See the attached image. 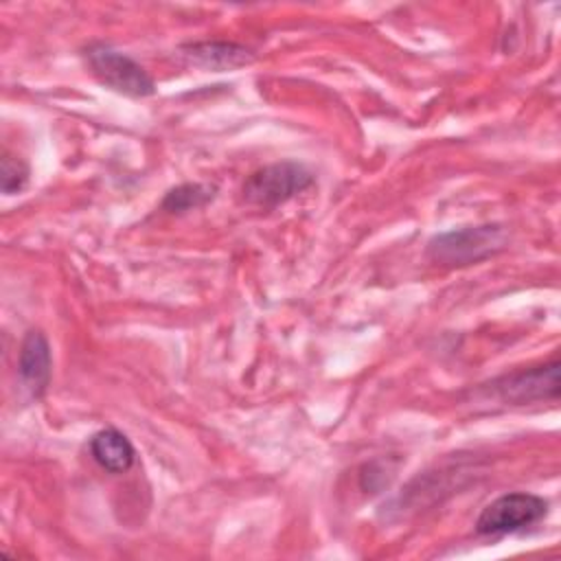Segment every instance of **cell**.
<instances>
[{"label":"cell","mask_w":561,"mask_h":561,"mask_svg":"<svg viewBox=\"0 0 561 561\" xmlns=\"http://www.w3.org/2000/svg\"><path fill=\"white\" fill-rule=\"evenodd\" d=\"M559 370H561L559 359H552V362H546L539 366L506 373L486 386L493 397H497L502 403H511V405L557 401L559 392H561Z\"/></svg>","instance_id":"obj_5"},{"label":"cell","mask_w":561,"mask_h":561,"mask_svg":"<svg viewBox=\"0 0 561 561\" xmlns=\"http://www.w3.org/2000/svg\"><path fill=\"white\" fill-rule=\"evenodd\" d=\"M548 515V500L535 493H504L489 502L476 519V533L484 537L524 530Z\"/></svg>","instance_id":"obj_4"},{"label":"cell","mask_w":561,"mask_h":561,"mask_svg":"<svg viewBox=\"0 0 561 561\" xmlns=\"http://www.w3.org/2000/svg\"><path fill=\"white\" fill-rule=\"evenodd\" d=\"M28 164L15 156L4 151L2 160H0V180H2V193L4 195H15L20 191H24V186L28 184Z\"/></svg>","instance_id":"obj_10"},{"label":"cell","mask_w":561,"mask_h":561,"mask_svg":"<svg viewBox=\"0 0 561 561\" xmlns=\"http://www.w3.org/2000/svg\"><path fill=\"white\" fill-rule=\"evenodd\" d=\"M180 55L188 66H197L204 70L221 72L248 66L254 61V53L237 42L226 39H206V42H191L180 46Z\"/></svg>","instance_id":"obj_7"},{"label":"cell","mask_w":561,"mask_h":561,"mask_svg":"<svg viewBox=\"0 0 561 561\" xmlns=\"http://www.w3.org/2000/svg\"><path fill=\"white\" fill-rule=\"evenodd\" d=\"M90 454L96 465L110 473H125L136 460V449L131 440L116 427H105L92 434Z\"/></svg>","instance_id":"obj_8"},{"label":"cell","mask_w":561,"mask_h":561,"mask_svg":"<svg viewBox=\"0 0 561 561\" xmlns=\"http://www.w3.org/2000/svg\"><path fill=\"white\" fill-rule=\"evenodd\" d=\"M217 195V186L213 184H202V182H184L180 186H173L167 191V195L162 197V210L171 213V215H182L195 208L206 206L208 202H213Z\"/></svg>","instance_id":"obj_9"},{"label":"cell","mask_w":561,"mask_h":561,"mask_svg":"<svg viewBox=\"0 0 561 561\" xmlns=\"http://www.w3.org/2000/svg\"><path fill=\"white\" fill-rule=\"evenodd\" d=\"M85 64L90 72L110 90L134 96V99H145L156 94V81L151 75L134 61L129 55L107 46V44H90L83 50Z\"/></svg>","instance_id":"obj_3"},{"label":"cell","mask_w":561,"mask_h":561,"mask_svg":"<svg viewBox=\"0 0 561 561\" xmlns=\"http://www.w3.org/2000/svg\"><path fill=\"white\" fill-rule=\"evenodd\" d=\"M311 184L313 173L302 162L280 160L252 171L241 186V197L252 206L276 208L307 191Z\"/></svg>","instance_id":"obj_2"},{"label":"cell","mask_w":561,"mask_h":561,"mask_svg":"<svg viewBox=\"0 0 561 561\" xmlns=\"http://www.w3.org/2000/svg\"><path fill=\"white\" fill-rule=\"evenodd\" d=\"M18 375H20L22 388L28 392L31 399H39L50 383V375H53L50 344L46 335L37 329H31L20 344Z\"/></svg>","instance_id":"obj_6"},{"label":"cell","mask_w":561,"mask_h":561,"mask_svg":"<svg viewBox=\"0 0 561 561\" xmlns=\"http://www.w3.org/2000/svg\"><path fill=\"white\" fill-rule=\"evenodd\" d=\"M508 243V232L500 224L484 226H467L449 232H440L427 243V259L436 265L445 267H462L471 263H480L497 252H502Z\"/></svg>","instance_id":"obj_1"}]
</instances>
